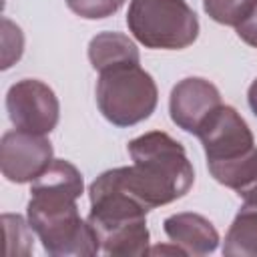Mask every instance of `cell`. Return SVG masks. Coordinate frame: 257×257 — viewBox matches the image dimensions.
<instances>
[{"label": "cell", "mask_w": 257, "mask_h": 257, "mask_svg": "<svg viewBox=\"0 0 257 257\" xmlns=\"http://www.w3.org/2000/svg\"><path fill=\"white\" fill-rule=\"evenodd\" d=\"M235 30H237V36H239L245 44L257 48V6L251 10V14H249L241 24L235 26Z\"/></svg>", "instance_id": "ac0fdd59"}, {"label": "cell", "mask_w": 257, "mask_h": 257, "mask_svg": "<svg viewBox=\"0 0 257 257\" xmlns=\"http://www.w3.org/2000/svg\"><path fill=\"white\" fill-rule=\"evenodd\" d=\"M163 229L171 243L185 249L187 255H207L219 245V233L209 219L199 213H177L165 219Z\"/></svg>", "instance_id": "30bf717a"}, {"label": "cell", "mask_w": 257, "mask_h": 257, "mask_svg": "<svg viewBox=\"0 0 257 257\" xmlns=\"http://www.w3.org/2000/svg\"><path fill=\"white\" fill-rule=\"evenodd\" d=\"M128 155L133 165L122 167L126 187L149 211L185 197L193 187V165L185 147L171 135L145 133L128 143Z\"/></svg>", "instance_id": "3957f363"}, {"label": "cell", "mask_w": 257, "mask_h": 257, "mask_svg": "<svg viewBox=\"0 0 257 257\" xmlns=\"http://www.w3.org/2000/svg\"><path fill=\"white\" fill-rule=\"evenodd\" d=\"M96 104L114 126H133L149 118L159 100L153 76L139 64L114 66L98 72Z\"/></svg>", "instance_id": "5b68a950"}, {"label": "cell", "mask_w": 257, "mask_h": 257, "mask_svg": "<svg viewBox=\"0 0 257 257\" xmlns=\"http://www.w3.org/2000/svg\"><path fill=\"white\" fill-rule=\"evenodd\" d=\"M6 235V255H30L32 253V227L22 215H2Z\"/></svg>", "instance_id": "9a60e30c"}, {"label": "cell", "mask_w": 257, "mask_h": 257, "mask_svg": "<svg viewBox=\"0 0 257 257\" xmlns=\"http://www.w3.org/2000/svg\"><path fill=\"white\" fill-rule=\"evenodd\" d=\"M221 104V94L213 82L201 76H189L173 86L169 98V112L171 120L179 128L197 135L207 118Z\"/></svg>", "instance_id": "9c48e42d"}, {"label": "cell", "mask_w": 257, "mask_h": 257, "mask_svg": "<svg viewBox=\"0 0 257 257\" xmlns=\"http://www.w3.org/2000/svg\"><path fill=\"white\" fill-rule=\"evenodd\" d=\"M82 189L80 171L64 159H54L32 181L26 215L48 255L88 257L100 251L88 221L80 217L76 207Z\"/></svg>", "instance_id": "6da1fadb"}, {"label": "cell", "mask_w": 257, "mask_h": 257, "mask_svg": "<svg viewBox=\"0 0 257 257\" xmlns=\"http://www.w3.org/2000/svg\"><path fill=\"white\" fill-rule=\"evenodd\" d=\"M209 173L217 183L233 189L241 199L257 197V149L233 163L213 165Z\"/></svg>", "instance_id": "4fadbf2b"}, {"label": "cell", "mask_w": 257, "mask_h": 257, "mask_svg": "<svg viewBox=\"0 0 257 257\" xmlns=\"http://www.w3.org/2000/svg\"><path fill=\"white\" fill-rule=\"evenodd\" d=\"M88 60L96 72L124 66V64H139L141 54L137 44L122 32H100L88 42Z\"/></svg>", "instance_id": "8fae6325"}, {"label": "cell", "mask_w": 257, "mask_h": 257, "mask_svg": "<svg viewBox=\"0 0 257 257\" xmlns=\"http://www.w3.org/2000/svg\"><path fill=\"white\" fill-rule=\"evenodd\" d=\"M6 110L20 131L48 135L56 128L60 104L54 90L36 78H22L6 92Z\"/></svg>", "instance_id": "8992f818"}, {"label": "cell", "mask_w": 257, "mask_h": 257, "mask_svg": "<svg viewBox=\"0 0 257 257\" xmlns=\"http://www.w3.org/2000/svg\"><path fill=\"white\" fill-rule=\"evenodd\" d=\"M149 253H153V255H163V253H171V255H187L185 253V249H181L179 245H175L173 243V247H167V245H157V247H153V249H149Z\"/></svg>", "instance_id": "d6986e66"}, {"label": "cell", "mask_w": 257, "mask_h": 257, "mask_svg": "<svg viewBox=\"0 0 257 257\" xmlns=\"http://www.w3.org/2000/svg\"><path fill=\"white\" fill-rule=\"evenodd\" d=\"M86 217L98 247L106 255L141 257L149 253V209L131 193L122 167L104 171L88 187Z\"/></svg>", "instance_id": "7a4b0ae2"}, {"label": "cell", "mask_w": 257, "mask_h": 257, "mask_svg": "<svg viewBox=\"0 0 257 257\" xmlns=\"http://www.w3.org/2000/svg\"><path fill=\"white\" fill-rule=\"evenodd\" d=\"M52 143L46 135L28 131H8L0 141V169L10 183H32L38 179L52 159Z\"/></svg>", "instance_id": "ba28073f"}, {"label": "cell", "mask_w": 257, "mask_h": 257, "mask_svg": "<svg viewBox=\"0 0 257 257\" xmlns=\"http://www.w3.org/2000/svg\"><path fill=\"white\" fill-rule=\"evenodd\" d=\"M247 100H249V106H251L253 114L257 116V78L251 82V86L247 90Z\"/></svg>", "instance_id": "ffe728a7"}, {"label": "cell", "mask_w": 257, "mask_h": 257, "mask_svg": "<svg viewBox=\"0 0 257 257\" xmlns=\"http://www.w3.org/2000/svg\"><path fill=\"white\" fill-rule=\"evenodd\" d=\"M197 137L201 139L207 167L233 163L257 149L249 124L233 106L227 104H221L207 118Z\"/></svg>", "instance_id": "52a82bcc"}, {"label": "cell", "mask_w": 257, "mask_h": 257, "mask_svg": "<svg viewBox=\"0 0 257 257\" xmlns=\"http://www.w3.org/2000/svg\"><path fill=\"white\" fill-rule=\"evenodd\" d=\"M131 34L147 48L183 50L199 36V18L185 0H131Z\"/></svg>", "instance_id": "277c9868"}, {"label": "cell", "mask_w": 257, "mask_h": 257, "mask_svg": "<svg viewBox=\"0 0 257 257\" xmlns=\"http://www.w3.org/2000/svg\"><path fill=\"white\" fill-rule=\"evenodd\" d=\"M223 255L257 257V197L243 199L223 243Z\"/></svg>", "instance_id": "7c38bea8"}, {"label": "cell", "mask_w": 257, "mask_h": 257, "mask_svg": "<svg viewBox=\"0 0 257 257\" xmlns=\"http://www.w3.org/2000/svg\"><path fill=\"white\" fill-rule=\"evenodd\" d=\"M124 0H66V6L80 18L100 20L120 10Z\"/></svg>", "instance_id": "2e32d148"}, {"label": "cell", "mask_w": 257, "mask_h": 257, "mask_svg": "<svg viewBox=\"0 0 257 257\" xmlns=\"http://www.w3.org/2000/svg\"><path fill=\"white\" fill-rule=\"evenodd\" d=\"M255 6L257 0H203V8L209 18L223 26L241 24Z\"/></svg>", "instance_id": "5bb4252c"}, {"label": "cell", "mask_w": 257, "mask_h": 257, "mask_svg": "<svg viewBox=\"0 0 257 257\" xmlns=\"http://www.w3.org/2000/svg\"><path fill=\"white\" fill-rule=\"evenodd\" d=\"M24 48L22 30L10 22L8 18L2 20V68H10L20 56Z\"/></svg>", "instance_id": "e0dca14e"}]
</instances>
